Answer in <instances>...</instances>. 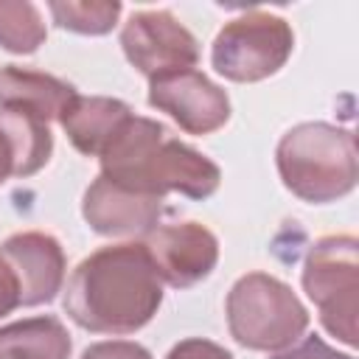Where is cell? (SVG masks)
I'll return each instance as SVG.
<instances>
[{
  "instance_id": "6da1fadb",
  "label": "cell",
  "mask_w": 359,
  "mask_h": 359,
  "mask_svg": "<svg viewBox=\"0 0 359 359\" xmlns=\"http://www.w3.org/2000/svg\"><path fill=\"white\" fill-rule=\"evenodd\" d=\"M67 317L93 334H135L163 303V280L146 244L123 241L87 255L65 286Z\"/></svg>"
},
{
  "instance_id": "7a4b0ae2",
  "label": "cell",
  "mask_w": 359,
  "mask_h": 359,
  "mask_svg": "<svg viewBox=\"0 0 359 359\" xmlns=\"http://www.w3.org/2000/svg\"><path fill=\"white\" fill-rule=\"evenodd\" d=\"M101 160V177L146 196L182 194L188 199H208L222 182L219 165L202 151L168 135L151 118L132 115L109 140Z\"/></svg>"
},
{
  "instance_id": "3957f363",
  "label": "cell",
  "mask_w": 359,
  "mask_h": 359,
  "mask_svg": "<svg viewBox=\"0 0 359 359\" xmlns=\"http://www.w3.org/2000/svg\"><path fill=\"white\" fill-rule=\"evenodd\" d=\"M275 163L286 191L311 205L342 199L359 180L353 132L325 121L292 126L275 149Z\"/></svg>"
},
{
  "instance_id": "277c9868",
  "label": "cell",
  "mask_w": 359,
  "mask_h": 359,
  "mask_svg": "<svg viewBox=\"0 0 359 359\" xmlns=\"http://www.w3.org/2000/svg\"><path fill=\"white\" fill-rule=\"evenodd\" d=\"M224 314L230 337L250 351H286L309 328V311L300 297L266 272L241 275L227 292Z\"/></svg>"
},
{
  "instance_id": "5b68a950",
  "label": "cell",
  "mask_w": 359,
  "mask_h": 359,
  "mask_svg": "<svg viewBox=\"0 0 359 359\" xmlns=\"http://www.w3.org/2000/svg\"><path fill=\"white\" fill-rule=\"evenodd\" d=\"M359 241L353 236H325L311 244L303 264V292L320 311L323 328L342 345H356L359 314Z\"/></svg>"
},
{
  "instance_id": "8992f818",
  "label": "cell",
  "mask_w": 359,
  "mask_h": 359,
  "mask_svg": "<svg viewBox=\"0 0 359 359\" xmlns=\"http://www.w3.org/2000/svg\"><path fill=\"white\" fill-rule=\"evenodd\" d=\"M294 50L292 25L269 11H247L233 17L213 39L210 65L219 76L252 84L275 76Z\"/></svg>"
},
{
  "instance_id": "52a82bcc",
  "label": "cell",
  "mask_w": 359,
  "mask_h": 359,
  "mask_svg": "<svg viewBox=\"0 0 359 359\" xmlns=\"http://www.w3.org/2000/svg\"><path fill=\"white\" fill-rule=\"evenodd\" d=\"M121 48L129 65L146 79L191 70L199 62L196 36L165 8L135 11L121 31Z\"/></svg>"
},
{
  "instance_id": "ba28073f",
  "label": "cell",
  "mask_w": 359,
  "mask_h": 359,
  "mask_svg": "<svg viewBox=\"0 0 359 359\" xmlns=\"http://www.w3.org/2000/svg\"><path fill=\"white\" fill-rule=\"evenodd\" d=\"M149 104L188 135H210L230 121L227 93L194 67L149 79Z\"/></svg>"
},
{
  "instance_id": "9c48e42d",
  "label": "cell",
  "mask_w": 359,
  "mask_h": 359,
  "mask_svg": "<svg viewBox=\"0 0 359 359\" xmlns=\"http://www.w3.org/2000/svg\"><path fill=\"white\" fill-rule=\"evenodd\" d=\"M146 250L163 283L188 289L205 280L219 261V238L199 222H177L154 227L146 238Z\"/></svg>"
},
{
  "instance_id": "30bf717a",
  "label": "cell",
  "mask_w": 359,
  "mask_h": 359,
  "mask_svg": "<svg viewBox=\"0 0 359 359\" xmlns=\"http://www.w3.org/2000/svg\"><path fill=\"white\" fill-rule=\"evenodd\" d=\"M0 255L17 275L20 306H42L62 292L67 261L53 236L39 230L14 233L0 244Z\"/></svg>"
},
{
  "instance_id": "8fae6325",
  "label": "cell",
  "mask_w": 359,
  "mask_h": 359,
  "mask_svg": "<svg viewBox=\"0 0 359 359\" xmlns=\"http://www.w3.org/2000/svg\"><path fill=\"white\" fill-rule=\"evenodd\" d=\"M81 216L98 236H149L163 219V199L135 194L98 174L84 191Z\"/></svg>"
},
{
  "instance_id": "7c38bea8",
  "label": "cell",
  "mask_w": 359,
  "mask_h": 359,
  "mask_svg": "<svg viewBox=\"0 0 359 359\" xmlns=\"http://www.w3.org/2000/svg\"><path fill=\"white\" fill-rule=\"evenodd\" d=\"M53 154L50 123L0 107V185L11 177H31L48 165Z\"/></svg>"
},
{
  "instance_id": "4fadbf2b",
  "label": "cell",
  "mask_w": 359,
  "mask_h": 359,
  "mask_svg": "<svg viewBox=\"0 0 359 359\" xmlns=\"http://www.w3.org/2000/svg\"><path fill=\"white\" fill-rule=\"evenodd\" d=\"M135 112L129 104L107 95H73V101L59 115L67 140L87 157H101L109 140Z\"/></svg>"
},
{
  "instance_id": "5bb4252c",
  "label": "cell",
  "mask_w": 359,
  "mask_h": 359,
  "mask_svg": "<svg viewBox=\"0 0 359 359\" xmlns=\"http://www.w3.org/2000/svg\"><path fill=\"white\" fill-rule=\"evenodd\" d=\"M73 95H76V87L56 76L17 67V65L0 67V107L3 109L28 112L50 123V121H59V115L73 101Z\"/></svg>"
},
{
  "instance_id": "9a60e30c",
  "label": "cell",
  "mask_w": 359,
  "mask_h": 359,
  "mask_svg": "<svg viewBox=\"0 0 359 359\" xmlns=\"http://www.w3.org/2000/svg\"><path fill=\"white\" fill-rule=\"evenodd\" d=\"M70 348L59 317H28L0 328V359H67Z\"/></svg>"
},
{
  "instance_id": "2e32d148",
  "label": "cell",
  "mask_w": 359,
  "mask_h": 359,
  "mask_svg": "<svg viewBox=\"0 0 359 359\" xmlns=\"http://www.w3.org/2000/svg\"><path fill=\"white\" fill-rule=\"evenodd\" d=\"M48 11L65 31L81 36H104L118 25L123 6L118 0H50Z\"/></svg>"
},
{
  "instance_id": "e0dca14e",
  "label": "cell",
  "mask_w": 359,
  "mask_h": 359,
  "mask_svg": "<svg viewBox=\"0 0 359 359\" xmlns=\"http://www.w3.org/2000/svg\"><path fill=\"white\" fill-rule=\"evenodd\" d=\"M48 28L42 11L28 0H0V48L17 56L39 50Z\"/></svg>"
},
{
  "instance_id": "ac0fdd59",
  "label": "cell",
  "mask_w": 359,
  "mask_h": 359,
  "mask_svg": "<svg viewBox=\"0 0 359 359\" xmlns=\"http://www.w3.org/2000/svg\"><path fill=\"white\" fill-rule=\"evenodd\" d=\"M272 359H353L351 353H339L337 348H331L323 337L311 334V337H300L294 345H289L286 351H278Z\"/></svg>"
},
{
  "instance_id": "d6986e66",
  "label": "cell",
  "mask_w": 359,
  "mask_h": 359,
  "mask_svg": "<svg viewBox=\"0 0 359 359\" xmlns=\"http://www.w3.org/2000/svg\"><path fill=\"white\" fill-rule=\"evenodd\" d=\"M81 359H151L149 348H143L140 342H129V339H109V342H95L90 345Z\"/></svg>"
},
{
  "instance_id": "ffe728a7",
  "label": "cell",
  "mask_w": 359,
  "mask_h": 359,
  "mask_svg": "<svg viewBox=\"0 0 359 359\" xmlns=\"http://www.w3.org/2000/svg\"><path fill=\"white\" fill-rule=\"evenodd\" d=\"M165 359H233L230 351H224L222 345L202 339V337H188L182 342H177Z\"/></svg>"
},
{
  "instance_id": "44dd1931",
  "label": "cell",
  "mask_w": 359,
  "mask_h": 359,
  "mask_svg": "<svg viewBox=\"0 0 359 359\" xmlns=\"http://www.w3.org/2000/svg\"><path fill=\"white\" fill-rule=\"evenodd\" d=\"M14 309H20V283L8 261L0 255V317L11 314Z\"/></svg>"
}]
</instances>
